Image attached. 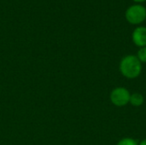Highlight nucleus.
Wrapping results in <instances>:
<instances>
[{
	"label": "nucleus",
	"instance_id": "f03ea898",
	"mask_svg": "<svg viewBox=\"0 0 146 145\" xmlns=\"http://www.w3.org/2000/svg\"><path fill=\"white\" fill-rule=\"evenodd\" d=\"M127 21L133 25L142 23L146 19V9L141 4H134L130 6L126 11Z\"/></svg>",
	"mask_w": 146,
	"mask_h": 145
},
{
	"label": "nucleus",
	"instance_id": "20e7f679",
	"mask_svg": "<svg viewBox=\"0 0 146 145\" xmlns=\"http://www.w3.org/2000/svg\"><path fill=\"white\" fill-rule=\"evenodd\" d=\"M132 38L135 45L142 48L146 46V27L139 26L135 28L132 34Z\"/></svg>",
	"mask_w": 146,
	"mask_h": 145
},
{
	"label": "nucleus",
	"instance_id": "423d86ee",
	"mask_svg": "<svg viewBox=\"0 0 146 145\" xmlns=\"http://www.w3.org/2000/svg\"><path fill=\"white\" fill-rule=\"evenodd\" d=\"M117 145H139V144L136 140H134L133 138H122L121 140H120Z\"/></svg>",
	"mask_w": 146,
	"mask_h": 145
},
{
	"label": "nucleus",
	"instance_id": "1a4fd4ad",
	"mask_svg": "<svg viewBox=\"0 0 146 145\" xmlns=\"http://www.w3.org/2000/svg\"><path fill=\"white\" fill-rule=\"evenodd\" d=\"M134 2H136V3H143V2H145L146 0H133Z\"/></svg>",
	"mask_w": 146,
	"mask_h": 145
},
{
	"label": "nucleus",
	"instance_id": "39448f33",
	"mask_svg": "<svg viewBox=\"0 0 146 145\" xmlns=\"http://www.w3.org/2000/svg\"><path fill=\"white\" fill-rule=\"evenodd\" d=\"M144 102H145L144 97L140 93H133V94H132L130 96V101H129V103L133 106H135V107L141 106L144 103Z\"/></svg>",
	"mask_w": 146,
	"mask_h": 145
},
{
	"label": "nucleus",
	"instance_id": "6e6552de",
	"mask_svg": "<svg viewBox=\"0 0 146 145\" xmlns=\"http://www.w3.org/2000/svg\"><path fill=\"white\" fill-rule=\"evenodd\" d=\"M139 145H146V138L145 139H144V140H142V141L140 142V144H139Z\"/></svg>",
	"mask_w": 146,
	"mask_h": 145
},
{
	"label": "nucleus",
	"instance_id": "7ed1b4c3",
	"mask_svg": "<svg viewBox=\"0 0 146 145\" xmlns=\"http://www.w3.org/2000/svg\"><path fill=\"white\" fill-rule=\"evenodd\" d=\"M130 92L124 87H116L110 93L111 103L117 107H123L130 101Z\"/></svg>",
	"mask_w": 146,
	"mask_h": 145
},
{
	"label": "nucleus",
	"instance_id": "f257e3e1",
	"mask_svg": "<svg viewBox=\"0 0 146 145\" xmlns=\"http://www.w3.org/2000/svg\"><path fill=\"white\" fill-rule=\"evenodd\" d=\"M120 71L127 79H135L142 71V64L137 56L128 55L122 58L120 62Z\"/></svg>",
	"mask_w": 146,
	"mask_h": 145
},
{
	"label": "nucleus",
	"instance_id": "0eeeda50",
	"mask_svg": "<svg viewBox=\"0 0 146 145\" xmlns=\"http://www.w3.org/2000/svg\"><path fill=\"white\" fill-rule=\"evenodd\" d=\"M137 57L139 58V60L140 61L141 63L142 62L146 63V46L139 49V50L138 51V54H137Z\"/></svg>",
	"mask_w": 146,
	"mask_h": 145
}]
</instances>
